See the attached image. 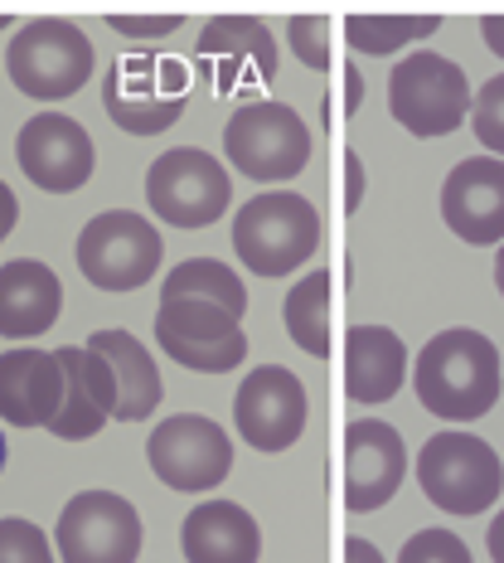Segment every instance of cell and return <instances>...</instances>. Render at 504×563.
<instances>
[{
	"instance_id": "obj_1",
	"label": "cell",
	"mask_w": 504,
	"mask_h": 563,
	"mask_svg": "<svg viewBox=\"0 0 504 563\" xmlns=\"http://www.w3.org/2000/svg\"><path fill=\"white\" fill-rule=\"evenodd\" d=\"M417 404L432 418L447 422H475L495 408L500 398V350L490 335L471 325H451V331L432 335L417 350L413 365Z\"/></svg>"
},
{
	"instance_id": "obj_2",
	"label": "cell",
	"mask_w": 504,
	"mask_h": 563,
	"mask_svg": "<svg viewBox=\"0 0 504 563\" xmlns=\"http://www.w3.org/2000/svg\"><path fill=\"white\" fill-rule=\"evenodd\" d=\"M321 249V214L306 195L267 190L233 219V253L257 277H291Z\"/></svg>"
},
{
	"instance_id": "obj_3",
	"label": "cell",
	"mask_w": 504,
	"mask_h": 563,
	"mask_svg": "<svg viewBox=\"0 0 504 563\" xmlns=\"http://www.w3.org/2000/svg\"><path fill=\"white\" fill-rule=\"evenodd\" d=\"M92 68H98L92 40L74 25V20H58V15L25 20V25L15 30V40H10V49H5L10 84L34 102L74 98L78 88H88Z\"/></svg>"
},
{
	"instance_id": "obj_4",
	"label": "cell",
	"mask_w": 504,
	"mask_h": 563,
	"mask_svg": "<svg viewBox=\"0 0 504 563\" xmlns=\"http://www.w3.org/2000/svg\"><path fill=\"white\" fill-rule=\"evenodd\" d=\"M417 486L447 515H485L504 490L500 452L475 432H437L417 452Z\"/></svg>"
},
{
	"instance_id": "obj_5",
	"label": "cell",
	"mask_w": 504,
	"mask_h": 563,
	"mask_svg": "<svg viewBox=\"0 0 504 563\" xmlns=\"http://www.w3.org/2000/svg\"><path fill=\"white\" fill-rule=\"evenodd\" d=\"M471 84L466 68L447 54L417 49L397 58L389 74V112L397 126H407L413 136H447L471 117Z\"/></svg>"
},
{
	"instance_id": "obj_6",
	"label": "cell",
	"mask_w": 504,
	"mask_h": 563,
	"mask_svg": "<svg viewBox=\"0 0 504 563\" xmlns=\"http://www.w3.org/2000/svg\"><path fill=\"white\" fill-rule=\"evenodd\" d=\"M224 151L248 180H296L311 161V132L287 102H243L224 126Z\"/></svg>"
},
{
	"instance_id": "obj_7",
	"label": "cell",
	"mask_w": 504,
	"mask_h": 563,
	"mask_svg": "<svg viewBox=\"0 0 504 563\" xmlns=\"http://www.w3.org/2000/svg\"><path fill=\"white\" fill-rule=\"evenodd\" d=\"M184 84L180 58H116L102 74V108L126 136H160L184 117Z\"/></svg>"
},
{
	"instance_id": "obj_8",
	"label": "cell",
	"mask_w": 504,
	"mask_h": 563,
	"mask_svg": "<svg viewBox=\"0 0 504 563\" xmlns=\"http://www.w3.org/2000/svg\"><path fill=\"white\" fill-rule=\"evenodd\" d=\"M166 243L150 219L132 209H108L92 214L78 233V267L98 291H136L160 273Z\"/></svg>"
},
{
	"instance_id": "obj_9",
	"label": "cell",
	"mask_w": 504,
	"mask_h": 563,
	"mask_svg": "<svg viewBox=\"0 0 504 563\" xmlns=\"http://www.w3.org/2000/svg\"><path fill=\"white\" fill-rule=\"evenodd\" d=\"M228 199V170L199 146H175L166 156H156V166L146 170V205L160 224L209 229L224 219Z\"/></svg>"
},
{
	"instance_id": "obj_10",
	"label": "cell",
	"mask_w": 504,
	"mask_h": 563,
	"mask_svg": "<svg viewBox=\"0 0 504 563\" xmlns=\"http://www.w3.org/2000/svg\"><path fill=\"white\" fill-rule=\"evenodd\" d=\"M146 456L160 486L180 490V496H204V490H214L233 472L228 432L204 413H175L166 422H156Z\"/></svg>"
},
{
	"instance_id": "obj_11",
	"label": "cell",
	"mask_w": 504,
	"mask_h": 563,
	"mask_svg": "<svg viewBox=\"0 0 504 563\" xmlns=\"http://www.w3.org/2000/svg\"><path fill=\"white\" fill-rule=\"evenodd\" d=\"M156 340L175 365H184L194 374H228L248 360V335H243L238 316H228L224 307L199 301V297L160 301Z\"/></svg>"
},
{
	"instance_id": "obj_12",
	"label": "cell",
	"mask_w": 504,
	"mask_h": 563,
	"mask_svg": "<svg viewBox=\"0 0 504 563\" xmlns=\"http://www.w3.org/2000/svg\"><path fill=\"white\" fill-rule=\"evenodd\" d=\"M58 559L64 563H136L146 530L141 515L116 490H78L58 510Z\"/></svg>"
},
{
	"instance_id": "obj_13",
	"label": "cell",
	"mask_w": 504,
	"mask_h": 563,
	"mask_svg": "<svg viewBox=\"0 0 504 563\" xmlns=\"http://www.w3.org/2000/svg\"><path fill=\"white\" fill-rule=\"evenodd\" d=\"M306 384L287 365H257L233 394V422L253 452H287L306 432Z\"/></svg>"
},
{
	"instance_id": "obj_14",
	"label": "cell",
	"mask_w": 504,
	"mask_h": 563,
	"mask_svg": "<svg viewBox=\"0 0 504 563\" xmlns=\"http://www.w3.org/2000/svg\"><path fill=\"white\" fill-rule=\"evenodd\" d=\"M15 161L30 175V185H40L49 195H74L92 180L98 151H92L83 122H74L64 112H34L15 136Z\"/></svg>"
},
{
	"instance_id": "obj_15",
	"label": "cell",
	"mask_w": 504,
	"mask_h": 563,
	"mask_svg": "<svg viewBox=\"0 0 504 563\" xmlns=\"http://www.w3.org/2000/svg\"><path fill=\"white\" fill-rule=\"evenodd\" d=\"M407 476V448L393 422L359 418L345 428V506L355 515L383 510Z\"/></svg>"
},
{
	"instance_id": "obj_16",
	"label": "cell",
	"mask_w": 504,
	"mask_h": 563,
	"mask_svg": "<svg viewBox=\"0 0 504 563\" xmlns=\"http://www.w3.org/2000/svg\"><path fill=\"white\" fill-rule=\"evenodd\" d=\"M441 219L461 243H504V161L471 156L441 185Z\"/></svg>"
},
{
	"instance_id": "obj_17",
	"label": "cell",
	"mask_w": 504,
	"mask_h": 563,
	"mask_svg": "<svg viewBox=\"0 0 504 563\" xmlns=\"http://www.w3.org/2000/svg\"><path fill=\"white\" fill-rule=\"evenodd\" d=\"M58 365H64V408L54 413L49 432L58 442H88L116 418V374L112 365L88 345H64L58 350Z\"/></svg>"
},
{
	"instance_id": "obj_18",
	"label": "cell",
	"mask_w": 504,
	"mask_h": 563,
	"mask_svg": "<svg viewBox=\"0 0 504 563\" xmlns=\"http://www.w3.org/2000/svg\"><path fill=\"white\" fill-rule=\"evenodd\" d=\"M199 58L219 64V92H238L243 84H272L277 78V40L257 15H214L199 30Z\"/></svg>"
},
{
	"instance_id": "obj_19",
	"label": "cell",
	"mask_w": 504,
	"mask_h": 563,
	"mask_svg": "<svg viewBox=\"0 0 504 563\" xmlns=\"http://www.w3.org/2000/svg\"><path fill=\"white\" fill-rule=\"evenodd\" d=\"M64 365L54 350H5L0 355V418L10 428H49L64 408Z\"/></svg>"
},
{
	"instance_id": "obj_20",
	"label": "cell",
	"mask_w": 504,
	"mask_h": 563,
	"mask_svg": "<svg viewBox=\"0 0 504 563\" xmlns=\"http://www.w3.org/2000/svg\"><path fill=\"white\" fill-rule=\"evenodd\" d=\"M64 311V282L40 257L0 263V340H40Z\"/></svg>"
},
{
	"instance_id": "obj_21",
	"label": "cell",
	"mask_w": 504,
	"mask_h": 563,
	"mask_svg": "<svg viewBox=\"0 0 504 563\" xmlns=\"http://www.w3.org/2000/svg\"><path fill=\"white\" fill-rule=\"evenodd\" d=\"M180 549L190 563H257L262 530L238 500H204L184 515Z\"/></svg>"
},
{
	"instance_id": "obj_22",
	"label": "cell",
	"mask_w": 504,
	"mask_h": 563,
	"mask_svg": "<svg viewBox=\"0 0 504 563\" xmlns=\"http://www.w3.org/2000/svg\"><path fill=\"white\" fill-rule=\"evenodd\" d=\"M407 379V345L389 325H355L345 335V394L349 404H389Z\"/></svg>"
},
{
	"instance_id": "obj_23",
	"label": "cell",
	"mask_w": 504,
	"mask_h": 563,
	"mask_svg": "<svg viewBox=\"0 0 504 563\" xmlns=\"http://www.w3.org/2000/svg\"><path fill=\"white\" fill-rule=\"evenodd\" d=\"M88 350H98L116 374V422H141L160 404V369L150 350L132 331H92Z\"/></svg>"
},
{
	"instance_id": "obj_24",
	"label": "cell",
	"mask_w": 504,
	"mask_h": 563,
	"mask_svg": "<svg viewBox=\"0 0 504 563\" xmlns=\"http://www.w3.org/2000/svg\"><path fill=\"white\" fill-rule=\"evenodd\" d=\"M281 321H287V335L296 340L306 355L331 360V325H335V277L325 273H306L296 287L281 301Z\"/></svg>"
},
{
	"instance_id": "obj_25",
	"label": "cell",
	"mask_w": 504,
	"mask_h": 563,
	"mask_svg": "<svg viewBox=\"0 0 504 563\" xmlns=\"http://www.w3.org/2000/svg\"><path fill=\"white\" fill-rule=\"evenodd\" d=\"M175 297L214 301V307H224L228 316H238V321H243V311H248V287H243V277L233 273L228 263H219V257H184L166 277V287H160V301H175Z\"/></svg>"
},
{
	"instance_id": "obj_26",
	"label": "cell",
	"mask_w": 504,
	"mask_h": 563,
	"mask_svg": "<svg viewBox=\"0 0 504 563\" xmlns=\"http://www.w3.org/2000/svg\"><path fill=\"white\" fill-rule=\"evenodd\" d=\"M441 30V15H365V10H355V15L345 20V40L355 54H369V58H389L397 49H407L413 40H427V34Z\"/></svg>"
},
{
	"instance_id": "obj_27",
	"label": "cell",
	"mask_w": 504,
	"mask_h": 563,
	"mask_svg": "<svg viewBox=\"0 0 504 563\" xmlns=\"http://www.w3.org/2000/svg\"><path fill=\"white\" fill-rule=\"evenodd\" d=\"M287 34H291V54H296L301 64L315 68V74H331V64H335V25H331V15H291Z\"/></svg>"
},
{
	"instance_id": "obj_28",
	"label": "cell",
	"mask_w": 504,
	"mask_h": 563,
	"mask_svg": "<svg viewBox=\"0 0 504 563\" xmlns=\"http://www.w3.org/2000/svg\"><path fill=\"white\" fill-rule=\"evenodd\" d=\"M0 563H54L49 534L34 520L5 515V520H0Z\"/></svg>"
},
{
	"instance_id": "obj_29",
	"label": "cell",
	"mask_w": 504,
	"mask_h": 563,
	"mask_svg": "<svg viewBox=\"0 0 504 563\" xmlns=\"http://www.w3.org/2000/svg\"><path fill=\"white\" fill-rule=\"evenodd\" d=\"M471 126H475V141L485 151H495L504 161V74L485 78V88L475 92L471 102Z\"/></svg>"
},
{
	"instance_id": "obj_30",
	"label": "cell",
	"mask_w": 504,
	"mask_h": 563,
	"mask_svg": "<svg viewBox=\"0 0 504 563\" xmlns=\"http://www.w3.org/2000/svg\"><path fill=\"white\" fill-rule=\"evenodd\" d=\"M397 563H475V559H471V549H466L461 534H451V530H417L403 544Z\"/></svg>"
},
{
	"instance_id": "obj_31",
	"label": "cell",
	"mask_w": 504,
	"mask_h": 563,
	"mask_svg": "<svg viewBox=\"0 0 504 563\" xmlns=\"http://www.w3.org/2000/svg\"><path fill=\"white\" fill-rule=\"evenodd\" d=\"M108 25L116 34H126V40H166V34H175L184 20L170 15V10H166V15H122V10H112Z\"/></svg>"
},
{
	"instance_id": "obj_32",
	"label": "cell",
	"mask_w": 504,
	"mask_h": 563,
	"mask_svg": "<svg viewBox=\"0 0 504 563\" xmlns=\"http://www.w3.org/2000/svg\"><path fill=\"white\" fill-rule=\"evenodd\" d=\"M359 205H365V161L355 151H345V209L355 214Z\"/></svg>"
},
{
	"instance_id": "obj_33",
	"label": "cell",
	"mask_w": 504,
	"mask_h": 563,
	"mask_svg": "<svg viewBox=\"0 0 504 563\" xmlns=\"http://www.w3.org/2000/svg\"><path fill=\"white\" fill-rule=\"evenodd\" d=\"M359 108H365V74H359L355 64H345V117H355Z\"/></svg>"
},
{
	"instance_id": "obj_34",
	"label": "cell",
	"mask_w": 504,
	"mask_h": 563,
	"mask_svg": "<svg viewBox=\"0 0 504 563\" xmlns=\"http://www.w3.org/2000/svg\"><path fill=\"white\" fill-rule=\"evenodd\" d=\"M20 224V199H15V190H10L5 180H0V243L10 239V229Z\"/></svg>"
},
{
	"instance_id": "obj_35",
	"label": "cell",
	"mask_w": 504,
	"mask_h": 563,
	"mask_svg": "<svg viewBox=\"0 0 504 563\" xmlns=\"http://www.w3.org/2000/svg\"><path fill=\"white\" fill-rule=\"evenodd\" d=\"M345 563H383V554H379V544H369V539L349 534V539H345Z\"/></svg>"
},
{
	"instance_id": "obj_36",
	"label": "cell",
	"mask_w": 504,
	"mask_h": 563,
	"mask_svg": "<svg viewBox=\"0 0 504 563\" xmlns=\"http://www.w3.org/2000/svg\"><path fill=\"white\" fill-rule=\"evenodd\" d=\"M480 34H485V49L504 58V15H480Z\"/></svg>"
},
{
	"instance_id": "obj_37",
	"label": "cell",
	"mask_w": 504,
	"mask_h": 563,
	"mask_svg": "<svg viewBox=\"0 0 504 563\" xmlns=\"http://www.w3.org/2000/svg\"><path fill=\"white\" fill-rule=\"evenodd\" d=\"M490 559L504 563V510L490 520Z\"/></svg>"
},
{
	"instance_id": "obj_38",
	"label": "cell",
	"mask_w": 504,
	"mask_h": 563,
	"mask_svg": "<svg viewBox=\"0 0 504 563\" xmlns=\"http://www.w3.org/2000/svg\"><path fill=\"white\" fill-rule=\"evenodd\" d=\"M495 287H500V297H504V243H500V257H495Z\"/></svg>"
},
{
	"instance_id": "obj_39",
	"label": "cell",
	"mask_w": 504,
	"mask_h": 563,
	"mask_svg": "<svg viewBox=\"0 0 504 563\" xmlns=\"http://www.w3.org/2000/svg\"><path fill=\"white\" fill-rule=\"evenodd\" d=\"M5 456H10V448H5V432H0V472H5Z\"/></svg>"
},
{
	"instance_id": "obj_40",
	"label": "cell",
	"mask_w": 504,
	"mask_h": 563,
	"mask_svg": "<svg viewBox=\"0 0 504 563\" xmlns=\"http://www.w3.org/2000/svg\"><path fill=\"white\" fill-rule=\"evenodd\" d=\"M15 25V15H10V10H0V30H10Z\"/></svg>"
}]
</instances>
